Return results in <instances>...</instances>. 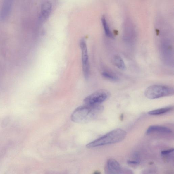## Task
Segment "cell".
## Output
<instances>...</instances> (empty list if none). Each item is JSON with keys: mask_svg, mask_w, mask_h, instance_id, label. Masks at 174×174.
<instances>
[{"mask_svg": "<svg viewBox=\"0 0 174 174\" xmlns=\"http://www.w3.org/2000/svg\"><path fill=\"white\" fill-rule=\"evenodd\" d=\"M127 135L126 132L124 130L120 129H115L87 144L86 147L91 148L116 143L124 139Z\"/></svg>", "mask_w": 174, "mask_h": 174, "instance_id": "2", "label": "cell"}, {"mask_svg": "<svg viewBox=\"0 0 174 174\" xmlns=\"http://www.w3.org/2000/svg\"><path fill=\"white\" fill-rule=\"evenodd\" d=\"M101 22L103 27L104 29L105 33L107 37L113 39L114 37L112 31H111L108 22L106 18L104 16H102L101 18Z\"/></svg>", "mask_w": 174, "mask_h": 174, "instance_id": "11", "label": "cell"}, {"mask_svg": "<svg viewBox=\"0 0 174 174\" xmlns=\"http://www.w3.org/2000/svg\"><path fill=\"white\" fill-rule=\"evenodd\" d=\"M104 109V106L101 104H85L75 109L71 115V119L75 123H89L101 114Z\"/></svg>", "mask_w": 174, "mask_h": 174, "instance_id": "1", "label": "cell"}, {"mask_svg": "<svg viewBox=\"0 0 174 174\" xmlns=\"http://www.w3.org/2000/svg\"><path fill=\"white\" fill-rule=\"evenodd\" d=\"M113 62L115 66L121 70H125L126 69L125 63L123 58L118 55H115L113 58Z\"/></svg>", "mask_w": 174, "mask_h": 174, "instance_id": "10", "label": "cell"}, {"mask_svg": "<svg viewBox=\"0 0 174 174\" xmlns=\"http://www.w3.org/2000/svg\"><path fill=\"white\" fill-rule=\"evenodd\" d=\"M121 168L120 164L114 159H109L107 163L106 174H119Z\"/></svg>", "mask_w": 174, "mask_h": 174, "instance_id": "6", "label": "cell"}, {"mask_svg": "<svg viewBox=\"0 0 174 174\" xmlns=\"http://www.w3.org/2000/svg\"><path fill=\"white\" fill-rule=\"evenodd\" d=\"M110 96L111 93L107 90L100 89L87 96L84 102L85 104H100L107 100Z\"/></svg>", "mask_w": 174, "mask_h": 174, "instance_id": "4", "label": "cell"}, {"mask_svg": "<svg viewBox=\"0 0 174 174\" xmlns=\"http://www.w3.org/2000/svg\"><path fill=\"white\" fill-rule=\"evenodd\" d=\"M173 149L171 148L170 149L167 150L163 151L162 152H161V154H162V155H163V156H166V155L169 154H171V153L173 152Z\"/></svg>", "mask_w": 174, "mask_h": 174, "instance_id": "14", "label": "cell"}, {"mask_svg": "<svg viewBox=\"0 0 174 174\" xmlns=\"http://www.w3.org/2000/svg\"><path fill=\"white\" fill-rule=\"evenodd\" d=\"M52 9V4L49 1H45L42 4L41 8V18L45 20L49 17Z\"/></svg>", "mask_w": 174, "mask_h": 174, "instance_id": "9", "label": "cell"}, {"mask_svg": "<svg viewBox=\"0 0 174 174\" xmlns=\"http://www.w3.org/2000/svg\"><path fill=\"white\" fill-rule=\"evenodd\" d=\"M172 132L171 130L167 127L160 125H151L149 127L146 133L147 135L154 133L169 134Z\"/></svg>", "mask_w": 174, "mask_h": 174, "instance_id": "8", "label": "cell"}, {"mask_svg": "<svg viewBox=\"0 0 174 174\" xmlns=\"http://www.w3.org/2000/svg\"><path fill=\"white\" fill-rule=\"evenodd\" d=\"M173 109V107H167L150 111L148 113V114L151 115H160L170 111Z\"/></svg>", "mask_w": 174, "mask_h": 174, "instance_id": "12", "label": "cell"}, {"mask_svg": "<svg viewBox=\"0 0 174 174\" xmlns=\"http://www.w3.org/2000/svg\"><path fill=\"white\" fill-rule=\"evenodd\" d=\"M80 45L81 50L82 62L84 76L86 79H87L89 75L90 67L87 47L84 39L81 40Z\"/></svg>", "mask_w": 174, "mask_h": 174, "instance_id": "5", "label": "cell"}, {"mask_svg": "<svg viewBox=\"0 0 174 174\" xmlns=\"http://www.w3.org/2000/svg\"><path fill=\"white\" fill-rule=\"evenodd\" d=\"M174 90L172 87L167 86L153 85L147 88L144 94L150 99H155L174 95Z\"/></svg>", "mask_w": 174, "mask_h": 174, "instance_id": "3", "label": "cell"}, {"mask_svg": "<svg viewBox=\"0 0 174 174\" xmlns=\"http://www.w3.org/2000/svg\"><path fill=\"white\" fill-rule=\"evenodd\" d=\"M93 174H101V173L99 171H96Z\"/></svg>", "mask_w": 174, "mask_h": 174, "instance_id": "15", "label": "cell"}, {"mask_svg": "<svg viewBox=\"0 0 174 174\" xmlns=\"http://www.w3.org/2000/svg\"><path fill=\"white\" fill-rule=\"evenodd\" d=\"M12 5V1L10 0L5 1L2 4L0 10V19L4 20L8 17L11 12Z\"/></svg>", "mask_w": 174, "mask_h": 174, "instance_id": "7", "label": "cell"}, {"mask_svg": "<svg viewBox=\"0 0 174 174\" xmlns=\"http://www.w3.org/2000/svg\"><path fill=\"white\" fill-rule=\"evenodd\" d=\"M102 75L103 77L109 80L116 82L119 80L118 77L116 75L108 72H103L102 73Z\"/></svg>", "mask_w": 174, "mask_h": 174, "instance_id": "13", "label": "cell"}]
</instances>
